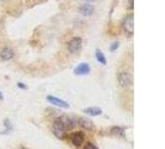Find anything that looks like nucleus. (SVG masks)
I'll return each instance as SVG.
<instances>
[{
	"label": "nucleus",
	"instance_id": "f257e3e1",
	"mask_svg": "<svg viewBox=\"0 0 165 149\" xmlns=\"http://www.w3.org/2000/svg\"><path fill=\"white\" fill-rule=\"evenodd\" d=\"M117 81L122 88H129L133 83V77L129 72H119L117 76Z\"/></svg>",
	"mask_w": 165,
	"mask_h": 149
},
{
	"label": "nucleus",
	"instance_id": "f03ea898",
	"mask_svg": "<svg viewBox=\"0 0 165 149\" xmlns=\"http://www.w3.org/2000/svg\"><path fill=\"white\" fill-rule=\"evenodd\" d=\"M65 132H66V127L63 124V122L61 121V118L55 119L54 123H52V133L61 139V138H63V136H65Z\"/></svg>",
	"mask_w": 165,
	"mask_h": 149
},
{
	"label": "nucleus",
	"instance_id": "7ed1b4c3",
	"mask_svg": "<svg viewBox=\"0 0 165 149\" xmlns=\"http://www.w3.org/2000/svg\"><path fill=\"white\" fill-rule=\"evenodd\" d=\"M67 48L71 54H76L82 48V39L81 37H73L72 40L67 44Z\"/></svg>",
	"mask_w": 165,
	"mask_h": 149
},
{
	"label": "nucleus",
	"instance_id": "20e7f679",
	"mask_svg": "<svg viewBox=\"0 0 165 149\" xmlns=\"http://www.w3.org/2000/svg\"><path fill=\"white\" fill-rule=\"evenodd\" d=\"M123 29L128 35H133L134 32V16L133 14H129L123 21Z\"/></svg>",
	"mask_w": 165,
	"mask_h": 149
},
{
	"label": "nucleus",
	"instance_id": "39448f33",
	"mask_svg": "<svg viewBox=\"0 0 165 149\" xmlns=\"http://www.w3.org/2000/svg\"><path fill=\"white\" fill-rule=\"evenodd\" d=\"M61 121L63 122V124H65L66 129H73L76 126H78V118L76 117H72V115H62Z\"/></svg>",
	"mask_w": 165,
	"mask_h": 149
},
{
	"label": "nucleus",
	"instance_id": "423d86ee",
	"mask_svg": "<svg viewBox=\"0 0 165 149\" xmlns=\"http://www.w3.org/2000/svg\"><path fill=\"white\" fill-rule=\"evenodd\" d=\"M85 142V134L82 132H76L71 134V143H72L74 147H81Z\"/></svg>",
	"mask_w": 165,
	"mask_h": 149
},
{
	"label": "nucleus",
	"instance_id": "0eeeda50",
	"mask_svg": "<svg viewBox=\"0 0 165 149\" xmlns=\"http://www.w3.org/2000/svg\"><path fill=\"white\" fill-rule=\"evenodd\" d=\"M89 72H91V67L86 62L80 63V65L74 68V74H77V76H85V74H88Z\"/></svg>",
	"mask_w": 165,
	"mask_h": 149
},
{
	"label": "nucleus",
	"instance_id": "6e6552de",
	"mask_svg": "<svg viewBox=\"0 0 165 149\" xmlns=\"http://www.w3.org/2000/svg\"><path fill=\"white\" fill-rule=\"evenodd\" d=\"M47 101L51 104L56 106V107H61V108H68L70 107V104L67 103V102H65V101H62V99H60V98H56V97H54V96H48L47 97Z\"/></svg>",
	"mask_w": 165,
	"mask_h": 149
},
{
	"label": "nucleus",
	"instance_id": "1a4fd4ad",
	"mask_svg": "<svg viewBox=\"0 0 165 149\" xmlns=\"http://www.w3.org/2000/svg\"><path fill=\"white\" fill-rule=\"evenodd\" d=\"M78 126H81L83 129H87V130H92L95 129V124L91 119L88 118H78Z\"/></svg>",
	"mask_w": 165,
	"mask_h": 149
},
{
	"label": "nucleus",
	"instance_id": "9d476101",
	"mask_svg": "<svg viewBox=\"0 0 165 149\" xmlns=\"http://www.w3.org/2000/svg\"><path fill=\"white\" fill-rule=\"evenodd\" d=\"M14 55H15V52L11 50L10 47H5L0 51V58L4 60V61H9V60H11L14 57Z\"/></svg>",
	"mask_w": 165,
	"mask_h": 149
},
{
	"label": "nucleus",
	"instance_id": "9b49d317",
	"mask_svg": "<svg viewBox=\"0 0 165 149\" xmlns=\"http://www.w3.org/2000/svg\"><path fill=\"white\" fill-rule=\"evenodd\" d=\"M78 11H80V14L83 15V16H91L93 14V11H95V7H93L91 4H83Z\"/></svg>",
	"mask_w": 165,
	"mask_h": 149
},
{
	"label": "nucleus",
	"instance_id": "f8f14e48",
	"mask_svg": "<svg viewBox=\"0 0 165 149\" xmlns=\"http://www.w3.org/2000/svg\"><path fill=\"white\" fill-rule=\"evenodd\" d=\"M83 113L89 114V115H99L102 114V109L99 107H89V108H85Z\"/></svg>",
	"mask_w": 165,
	"mask_h": 149
},
{
	"label": "nucleus",
	"instance_id": "ddd939ff",
	"mask_svg": "<svg viewBox=\"0 0 165 149\" xmlns=\"http://www.w3.org/2000/svg\"><path fill=\"white\" fill-rule=\"evenodd\" d=\"M96 60L99 63H102V65H107V58H106V56L103 55V52L101 51V50H97L96 51Z\"/></svg>",
	"mask_w": 165,
	"mask_h": 149
},
{
	"label": "nucleus",
	"instance_id": "4468645a",
	"mask_svg": "<svg viewBox=\"0 0 165 149\" xmlns=\"http://www.w3.org/2000/svg\"><path fill=\"white\" fill-rule=\"evenodd\" d=\"M111 133L113 136H121V137H124V128L122 127H113L111 129Z\"/></svg>",
	"mask_w": 165,
	"mask_h": 149
},
{
	"label": "nucleus",
	"instance_id": "2eb2a0df",
	"mask_svg": "<svg viewBox=\"0 0 165 149\" xmlns=\"http://www.w3.org/2000/svg\"><path fill=\"white\" fill-rule=\"evenodd\" d=\"M85 149H97V147L93 143H91V142H88V143H86Z\"/></svg>",
	"mask_w": 165,
	"mask_h": 149
},
{
	"label": "nucleus",
	"instance_id": "dca6fc26",
	"mask_svg": "<svg viewBox=\"0 0 165 149\" xmlns=\"http://www.w3.org/2000/svg\"><path fill=\"white\" fill-rule=\"evenodd\" d=\"M118 46H119V42H114V44H112V46H111V51L117 50Z\"/></svg>",
	"mask_w": 165,
	"mask_h": 149
},
{
	"label": "nucleus",
	"instance_id": "f3484780",
	"mask_svg": "<svg viewBox=\"0 0 165 149\" xmlns=\"http://www.w3.org/2000/svg\"><path fill=\"white\" fill-rule=\"evenodd\" d=\"M134 7V4H133V0H128V9L132 10Z\"/></svg>",
	"mask_w": 165,
	"mask_h": 149
},
{
	"label": "nucleus",
	"instance_id": "a211bd4d",
	"mask_svg": "<svg viewBox=\"0 0 165 149\" xmlns=\"http://www.w3.org/2000/svg\"><path fill=\"white\" fill-rule=\"evenodd\" d=\"M17 87H20V88H22V89H26V88H28L24 83H22V82H19V83H17Z\"/></svg>",
	"mask_w": 165,
	"mask_h": 149
},
{
	"label": "nucleus",
	"instance_id": "6ab92c4d",
	"mask_svg": "<svg viewBox=\"0 0 165 149\" xmlns=\"http://www.w3.org/2000/svg\"><path fill=\"white\" fill-rule=\"evenodd\" d=\"M0 99H4V97H3V93L0 92Z\"/></svg>",
	"mask_w": 165,
	"mask_h": 149
},
{
	"label": "nucleus",
	"instance_id": "aec40b11",
	"mask_svg": "<svg viewBox=\"0 0 165 149\" xmlns=\"http://www.w3.org/2000/svg\"><path fill=\"white\" fill-rule=\"evenodd\" d=\"M85 1H96V0H85Z\"/></svg>",
	"mask_w": 165,
	"mask_h": 149
},
{
	"label": "nucleus",
	"instance_id": "412c9836",
	"mask_svg": "<svg viewBox=\"0 0 165 149\" xmlns=\"http://www.w3.org/2000/svg\"><path fill=\"white\" fill-rule=\"evenodd\" d=\"M1 1H3V3H6V1H9V0H1Z\"/></svg>",
	"mask_w": 165,
	"mask_h": 149
}]
</instances>
